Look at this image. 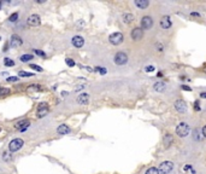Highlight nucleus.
I'll list each match as a JSON object with an SVG mask.
<instances>
[{
  "mask_svg": "<svg viewBox=\"0 0 206 174\" xmlns=\"http://www.w3.org/2000/svg\"><path fill=\"white\" fill-rule=\"evenodd\" d=\"M23 145H24L23 139H21V138H14V139H12V140L10 142V144H9V150H10L11 152H16V151L21 150Z\"/></svg>",
  "mask_w": 206,
  "mask_h": 174,
  "instance_id": "f257e3e1",
  "label": "nucleus"
},
{
  "mask_svg": "<svg viewBox=\"0 0 206 174\" xmlns=\"http://www.w3.org/2000/svg\"><path fill=\"white\" fill-rule=\"evenodd\" d=\"M189 126H188V123H186V122H181L179 126L176 127V133H177V135L181 137V138H184V137H187L188 134H189Z\"/></svg>",
  "mask_w": 206,
  "mask_h": 174,
  "instance_id": "f03ea898",
  "label": "nucleus"
},
{
  "mask_svg": "<svg viewBox=\"0 0 206 174\" xmlns=\"http://www.w3.org/2000/svg\"><path fill=\"white\" fill-rule=\"evenodd\" d=\"M172 168H174V163L171 161H164L159 164L158 172H159V174H168L172 171Z\"/></svg>",
  "mask_w": 206,
  "mask_h": 174,
  "instance_id": "7ed1b4c3",
  "label": "nucleus"
},
{
  "mask_svg": "<svg viewBox=\"0 0 206 174\" xmlns=\"http://www.w3.org/2000/svg\"><path fill=\"white\" fill-rule=\"evenodd\" d=\"M109 40H110V43L112 44V45H121V44L123 43L124 36L122 33L116 31V33L111 34L110 36H109Z\"/></svg>",
  "mask_w": 206,
  "mask_h": 174,
  "instance_id": "20e7f679",
  "label": "nucleus"
},
{
  "mask_svg": "<svg viewBox=\"0 0 206 174\" xmlns=\"http://www.w3.org/2000/svg\"><path fill=\"white\" fill-rule=\"evenodd\" d=\"M48 104L47 103H40L39 105H38V111H36V115L39 118H42V117H45V116L48 114Z\"/></svg>",
  "mask_w": 206,
  "mask_h": 174,
  "instance_id": "39448f33",
  "label": "nucleus"
},
{
  "mask_svg": "<svg viewBox=\"0 0 206 174\" xmlns=\"http://www.w3.org/2000/svg\"><path fill=\"white\" fill-rule=\"evenodd\" d=\"M128 62V56L124 52H117L115 56V63L117 65H123Z\"/></svg>",
  "mask_w": 206,
  "mask_h": 174,
  "instance_id": "423d86ee",
  "label": "nucleus"
},
{
  "mask_svg": "<svg viewBox=\"0 0 206 174\" xmlns=\"http://www.w3.org/2000/svg\"><path fill=\"white\" fill-rule=\"evenodd\" d=\"M27 23L29 26H31V27H38V26H40V23H41L40 16H39V14H30V16L28 17Z\"/></svg>",
  "mask_w": 206,
  "mask_h": 174,
  "instance_id": "0eeeda50",
  "label": "nucleus"
},
{
  "mask_svg": "<svg viewBox=\"0 0 206 174\" xmlns=\"http://www.w3.org/2000/svg\"><path fill=\"white\" fill-rule=\"evenodd\" d=\"M153 26V19L150 16H145L141 19V28L142 29H151Z\"/></svg>",
  "mask_w": 206,
  "mask_h": 174,
  "instance_id": "6e6552de",
  "label": "nucleus"
},
{
  "mask_svg": "<svg viewBox=\"0 0 206 174\" xmlns=\"http://www.w3.org/2000/svg\"><path fill=\"white\" fill-rule=\"evenodd\" d=\"M175 109L179 111V113H186L187 111V103L182 99H179V101L175 102Z\"/></svg>",
  "mask_w": 206,
  "mask_h": 174,
  "instance_id": "1a4fd4ad",
  "label": "nucleus"
},
{
  "mask_svg": "<svg viewBox=\"0 0 206 174\" xmlns=\"http://www.w3.org/2000/svg\"><path fill=\"white\" fill-rule=\"evenodd\" d=\"M143 36V29L142 28H134L131 30V38L134 40H141Z\"/></svg>",
  "mask_w": 206,
  "mask_h": 174,
  "instance_id": "9d476101",
  "label": "nucleus"
},
{
  "mask_svg": "<svg viewBox=\"0 0 206 174\" xmlns=\"http://www.w3.org/2000/svg\"><path fill=\"white\" fill-rule=\"evenodd\" d=\"M29 125H30V122H29V120H21L19 122H17L16 123V128L19 130H22V132H24L26 130H28V127H29Z\"/></svg>",
  "mask_w": 206,
  "mask_h": 174,
  "instance_id": "9b49d317",
  "label": "nucleus"
},
{
  "mask_svg": "<svg viewBox=\"0 0 206 174\" xmlns=\"http://www.w3.org/2000/svg\"><path fill=\"white\" fill-rule=\"evenodd\" d=\"M22 44H23V41H22L21 36H18L17 34H14V35L11 36V40H10V45H11L12 47H19V46H21Z\"/></svg>",
  "mask_w": 206,
  "mask_h": 174,
  "instance_id": "f8f14e48",
  "label": "nucleus"
},
{
  "mask_svg": "<svg viewBox=\"0 0 206 174\" xmlns=\"http://www.w3.org/2000/svg\"><path fill=\"white\" fill-rule=\"evenodd\" d=\"M71 43H72V45H74L75 47L80 48V47H82L83 45H84V39H83L82 36H80V35H76V36L72 38Z\"/></svg>",
  "mask_w": 206,
  "mask_h": 174,
  "instance_id": "ddd939ff",
  "label": "nucleus"
},
{
  "mask_svg": "<svg viewBox=\"0 0 206 174\" xmlns=\"http://www.w3.org/2000/svg\"><path fill=\"white\" fill-rule=\"evenodd\" d=\"M160 27L163 29H169L171 27V19H170L169 16L162 17V19H160Z\"/></svg>",
  "mask_w": 206,
  "mask_h": 174,
  "instance_id": "4468645a",
  "label": "nucleus"
},
{
  "mask_svg": "<svg viewBox=\"0 0 206 174\" xmlns=\"http://www.w3.org/2000/svg\"><path fill=\"white\" fill-rule=\"evenodd\" d=\"M88 101H89V96L87 93H82L77 97V103L79 104H82V105H86L88 104Z\"/></svg>",
  "mask_w": 206,
  "mask_h": 174,
  "instance_id": "2eb2a0df",
  "label": "nucleus"
},
{
  "mask_svg": "<svg viewBox=\"0 0 206 174\" xmlns=\"http://www.w3.org/2000/svg\"><path fill=\"white\" fill-rule=\"evenodd\" d=\"M163 142H164L165 147H170V146H171V144L174 143V138H172V135H171V134H165Z\"/></svg>",
  "mask_w": 206,
  "mask_h": 174,
  "instance_id": "dca6fc26",
  "label": "nucleus"
},
{
  "mask_svg": "<svg viewBox=\"0 0 206 174\" xmlns=\"http://www.w3.org/2000/svg\"><path fill=\"white\" fill-rule=\"evenodd\" d=\"M135 5L140 9H146L150 6V1L148 0H135Z\"/></svg>",
  "mask_w": 206,
  "mask_h": 174,
  "instance_id": "f3484780",
  "label": "nucleus"
},
{
  "mask_svg": "<svg viewBox=\"0 0 206 174\" xmlns=\"http://www.w3.org/2000/svg\"><path fill=\"white\" fill-rule=\"evenodd\" d=\"M57 132L59 134H68V133H70V128H69V126H67V125H60L57 128Z\"/></svg>",
  "mask_w": 206,
  "mask_h": 174,
  "instance_id": "a211bd4d",
  "label": "nucleus"
},
{
  "mask_svg": "<svg viewBox=\"0 0 206 174\" xmlns=\"http://www.w3.org/2000/svg\"><path fill=\"white\" fill-rule=\"evenodd\" d=\"M153 88H154V91H157V92H163L165 89V84L162 82V81H158V82H156V84L153 85Z\"/></svg>",
  "mask_w": 206,
  "mask_h": 174,
  "instance_id": "6ab92c4d",
  "label": "nucleus"
},
{
  "mask_svg": "<svg viewBox=\"0 0 206 174\" xmlns=\"http://www.w3.org/2000/svg\"><path fill=\"white\" fill-rule=\"evenodd\" d=\"M122 18H123L124 23H127V24H130V23L134 21V14H124Z\"/></svg>",
  "mask_w": 206,
  "mask_h": 174,
  "instance_id": "aec40b11",
  "label": "nucleus"
},
{
  "mask_svg": "<svg viewBox=\"0 0 206 174\" xmlns=\"http://www.w3.org/2000/svg\"><path fill=\"white\" fill-rule=\"evenodd\" d=\"M11 93V89L10 88H6V87L0 86V97H6Z\"/></svg>",
  "mask_w": 206,
  "mask_h": 174,
  "instance_id": "412c9836",
  "label": "nucleus"
},
{
  "mask_svg": "<svg viewBox=\"0 0 206 174\" xmlns=\"http://www.w3.org/2000/svg\"><path fill=\"white\" fill-rule=\"evenodd\" d=\"M31 59H34V56L33 55H23V56H21V62H23V63H27L29 60H31Z\"/></svg>",
  "mask_w": 206,
  "mask_h": 174,
  "instance_id": "4be33fe9",
  "label": "nucleus"
},
{
  "mask_svg": "<svg viewBox=\"0 0 206 174\" xmlns=\"http://www.w3.org/2000/svg\"><path fill=\"white\" fill-rule=\"evenodd\" d=\"M4 64H5V67H14V62L12 60V59H11V58L5 57V58H4Z\"/></svg>",
  "mask_w": 206,
  "mask_h": 174,
  "instance_id": "5701e85b",
  "label": "nucleus"
},
{
  "mask_svg": "<svg viewBox=\"0 0 206 174\" xmlns=\"http://www.w3.org/2000/svg\"><path fill=\"white\" fill-rule=\"evenodd\" d=\"M29 91H42V86L41 85H30L28 87Z\"/></svg>",
  "mask_w": 206,
  "mask_h": 174,
  "instance_id": "b1692460",
  "label": "nucleus"
},
{
  "mask_svg": "<svg viewBox=\"0 0 206 174\" xmlns=\"http://www.w3.org/2000/svg\"><path fill=\"white\" fill-rule=\"evenodd\" d=\"M146 174H159V172H158V168L151 167V168H148V169L146 171Z\"/></svg>",
  "mask_w": 206,
  "mask_h": 174,
  "instance_id": "393cba45",
  "label": "nucleus"
},
{
  "mask_svg": "<svg viewBox=\"0 0 206 174\" xmlns=\"http://www.w3.org/2000/svg\"><path fill=\"white\" fill-rule=\"evenodd\" d=\"M17 19H18V12H14V14L9 17V21H10V22H16Z\"/></svg>",
  "mask_w": 206,
  "mask_h": 174,
  "instance_id": "a878e982",
  "label": "nucleus"
},
{
  "mask_svg": "<svg viewBox=\"0 0 206 174\" xmlns=\"http://www.w3.org/2000/svg\"><path fill=\"white\" fill-rule=\"evenodd\" d=\"M18 75H19V76H34V74H33V72H23V70H21V72H18Z\"/></svg>",
  "mask_w": 206,
  "mask_h": 174,
  "instance_id": "bb28decb",
  "label": "nucleus"
},
{
  "mask_svg": "<svg viewBox=\"0 0 206 174\" xmlns=\"http://www.w3.org/2000/svg\"><path fill=\"white\" fill-rule=\"evenodd\" d=\"M30 68L34 69V70H36V72H42L43 70L40 65H36V64H30Z\"/></svg>",
  "mask_w": 206,
  "mask_h": 174,
  "instance_id": "cd10ccee",
  "label": "nucleus"
},
{
  "mask_svg": "<svg viewBox=\"0 0 206 174\" xmlns=\"http://www.w3.org/2000/svg\"><path fill=\"white\" fill-rule=\"evenodd\" d=\"M18 80H19V77H17V76H10V77L6 79L7 82H16V81H18Z\"/></svg>",
  "mask_w": 206,
  "mask_h": 174,
  "instance_id": "c85d7f7f",
  "label": "nucleus"
},
{
  "mask_svg": "<svg viewBox=\"0 0 206 174\" xmlns=\"http://www.w3.org/2000/svg\"><path fill=\"white\" fill-rule=\"evenodd\" d=\"M2 159H4V161H6V162H7V161H11V159H12V157H11V155H10V154H7V152H4V155H2Z\"/></svg>",
  "mask_w": 206,
  "mask_h": 174,
  "instance_id": "c756f323",
  "label": "nucleus"
},
{
  "mask_svg": "<svg viewBox=\"0 0 206 174\" xmlns=\"http://www.w3.org/2000/svg\"><path fill=\"white\" fill-rule=\"evenodd\" d=\"M65 62H67V64H68L69 67H75V64H76V63H75L72 59H70V58H67Z\"/></svg>",
  "mask_w": 206,
  "mask_h": 174,
  "instance_id": "7c9ffc66",
  "label": "nucleus"
},
{
  "mask_svg": "<svg viewBox=\"0 0 206 174\" xmlns=\"http://www.w3.org/2000/svg\"><path fill=\"white\" fill-rule=\"evenodd\" d=\"M94 70H95V72H99L100 74H106V69H104V68H101V67H96Z\"/></svg>",
  "mask_w": 206,
  "mask_h": 174,
  "instance_id": "2f4dec72",
  "label": "nucleus"
},
{
  "mask_svg": "<svg viewBox=\"0 0 206 174\" xmlns=\"http://www.w3.org/2000/svg\"><path fill=\"white\" fill-rule=\"evenodd\" d=\"M34 52H35V53H36L38 56H41V57H46V53H45L43 51H40V50H35Z\"/></svg>",
  "mask_w": 206,
  "mask_h": 174,
  "instance_id": "473e14b6",
  "label": "nucleus"
},
{
  "mask_svg": "<svg viewBox=\"0 0 206 174\" xmlns=\"http://www.w3.org/2000/svg\"><path fill=\"white\" fill-rule=\"evenodd\" d=\"M156 46H157V50H159L160 52H162V51L164 50V48H163V45H162V44H156Z\"/></svg>",
  "mask_w": 206,
  "mask_h": 174,
  "instance_id": "72a5a7b5",
  "label": "nucleus"
},
{
  "mask_svg": "<svg viewBox=\"0 0 206 174\" xmlns=\"http://www.w3.org/2000/svg\"><path fill=\"white\" fill-rule=\"evenodd\" d=\"M194 109H195V110H198V111L200 110V106H199V102H195V103H194Z\"/></svg>",
  "mask_w": 206,
  "mask_h": 174,
  "instance_id": "f704fd0d",
  "label": "nucleus"
},
{
  "mask_svg": "<svg viewBox=\"0 0 206 174\" xmlns=\"http://www.w3.org/2000/svg\"><path fill=\"white\" fill-rule=\"evenodd\" d=\"M153 70H154V67H152V65L146 67V72H153Z\"/></svg>",
  "mask_w": 206,
  "mask_h": 174,
  "instance_id": "c9c22d12",
  "label": "nucleus"
},
{
  "mask_svg": "<svg viewBox=\"0 0 206 174\" xmlns=\"http://www.w3.org/2000/svg\"><path fill=\"white\" fill-rule=\"evenodd\" d=\"M182 89H187V91H192V88L191 87H188V86H186V85H182Z\"/></svg>",
  "mask_w": 206,
  "mask_h": 174,
  "instance_id": "e433bc0d",
  "label": "nucleus"
},
{
  "mask_svg": "<svg viewBox=\"0 0 206 174\" xmlns=\"http://www.w3.org/2000/svg\"><path fill=\"white\" fill-rule=\"evenodd\" d=\"M201 132H203V135H204V137L206 138V125L204 126V127H203V130H201Z\"/></svg>",
  "mask_w": 206,
  "mask_h": 174,
  "instance_id": "4c0bfd02",
  "label": "nucleus"
},
{
  "mask_svg": "<svg viewBox=\"0 0 206 174\" xmlns=\"http://www.w3.org/2000/svg\"><path fill=\"white\" fill-rule=\"evenodd\" d=\"M200 97H201V98H206V92H203V93H200Z\"/></svg>",
  "mask_w": 206,
  "mask_h": 174,
  "instance_id": "58836bf2",
  "label": "nucleus"
},
{
  "mask_svg": "<svg viewBox=\"0 0 206 174\" xmlns=\"http://www.w3.org/2000/svg\"><path fill=\"white\" fill-rule=\"evenodd\" d=\"M83 88H84V86H83V85H81V86H77L76 91H80V89H83Z\"/></svg>",
  "mask_w": 206,
  "mask_h": 174,
  "instance_id": "ea45409f",
  "label": "nucleus"
},
{
  "mask_svg": "<svg viewBox=\"0 0 206 174\" xmlns=\"http://www.w3.org/2000/svg\"><path fill=\"white\" fill-rule=\"evenodd\" d=\"M189 169H192L191 166H186V167H184V171H189Z\"/></svg>",
  "mask_w": 206,
  "mask_h": 174,
  "instance_id": "a19ab883",
  "label": "nucleus"
},
{
  "mask_svg": "<svg viewBox=\"0 0 206 174\" xmlns=\"http://www.w3.org/2000/svg\"><path fill=\"white\" fill-rule=\"evenodd\" d=\"M192 16H196V17H199V14H196V12H192Z\"/></svg>",
  "mask_w": 206,
  "mask_h": 174,
  "instance_id": "79ce46f5",
  "label": "nucleus"
},
{
  "mask_svg": "<svg viewBox=\"0 0 206 174\" xmlns=\"http://www.w3.org/2000/svg\"><path fill=\"white\" fill-rule=\"evenodd\" d=\"M0 9H1V2H0Z\"/></svg>",
  "mask_w": 206,
  "mask_h": 174,
  "instance_id": "37998d69",
  "label": "nucleus"
},
{
  "mask_svg": "<svg viewBox=\"0 0 206 174\" xmlns=\"http://www.w3.org/2000/svg\"><path fill=\"white\" fill-rule=\"evenodd\" d=\"M0 132H1V127H0Z\"/></svg>",
  "mask_w": 206,
  "mask_h": 174,
  "instance_id": "c03bdc74",
  "label": "nucleus"
}]
</instances>
